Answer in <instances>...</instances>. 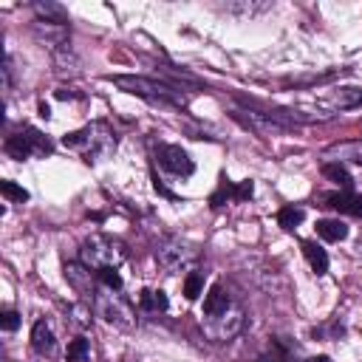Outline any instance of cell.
Wrapping results in <instances>:
<instances>
[{
	"label": "cell",
	"mask_w": 362,
	"mask_h": 362,
	"mask_svg": "<svg viewBox=\"0 0 362 362\" xmlns=\"http://www.w3.org/2000/svg\"><path fill=\"white\" fill-rule=\"evenodd\" d=\"M62 144L71 147V150H79L82 158L88 164L105 158L113 153L116 147V133L105 124V122H93V124H85L82 130H74V133H65L62 136Z\"/></svg>",
	"instance_id": "6da1fadb"
},
{
	"label": "cell",
	"mask_w": 362,
	"mask_h": 362,
	"mask_svg": "<svg viewBox=\"0 0 362 362\" xmlns=\"http://www.w3.org/2000/svg\"><path fill=\"white\" fill-rule=\"evenodd\" d=\"M79 260L93 272L119 269L127 260V246L122 240H116V238H107V235H90L79 246Z\"/></svg>",
	"instance_id": "7a4b0ae2"
},
{
	"label": "cell",
	"mask_w": 362,
	"mask_h": 362,
	"mask_svg": "<svg viewBox=\"0 0 362 362\" xmlns=\"http://www.w3.org/2000/svg\"><path fill=\"white\" fill-rule=\"evenodd\" d=\"M110 82L119 85L122 90L133 93V96H141V99H150V102H158V105L181 107L187 102L181 88L173 85V82H156V79H147V76H110Z\"/></svg>",
	"instance_id": "3957f363"
},
{
	"label": "cell",
	"mask_w": 362,
	"mask_h": 362,
	"mask_svg": "<svg viewBox=\"0 0 362 362\" xmlns=\"http://www.w3.org/2000/svg\"><path fill=\"white\" fill-rule=\"evenodd\" d=\"M93 303H96L99 317H102L107 325L122 328V331L136 328V311H133V305H130L127 300H122L116 291L105 288V291H99V294L93 297Z\"/></svg>",
	"instance_id": "277c9868"
},
{
	"label": "cell",
	"mask_w": 362,
	"mask_h": 362,
	"mask_svg": "<svg viewBox=\"0 0 362 362\" xmlns=\"http://www.w3.org/2000/svg\"><path fill=\"white\" fill-rule=\"evenodd\" d=\"M51 150H54V144L48 141V136H42L34 127H25V130H20V133L6 139V153L11 158H17V161L34 158V156H48Z\"/></svg>",
	"instance_id": "5b68a950"
},
{
	"label": "cell",
	"mask_w": 362,
	"mask_h": 362,
	"mask_svg": "<svg viewBox=\"0 0 362 362\" xmlns=\"http://www.w3.org/2000/svg\"><path fill=\"white\" fill-rule=\"evenodd\" d=\"M156 260L167 274H178L184 269H192L195 252L187 243H181L178 238H164L156 243Z\"/></svg>",
	"instance_id": "8992f818"
},
{
	"label": "cell",
	"mask_w": 362,
	"mask_h": 362,
	"mask_svg": "<svg viewBox=\"0 0 362 362\" xmlns=\"http://www.w3.org/2000/svg\"><path fill=\"white\" fill-rule=\"evenodd\" d=\"M243 322H246L243 308H240V305H229L223 314L206 317L204 331H206V337H209L212 342H229V339H235V337L243 331Z\"/></svg>",
	"instance_id": "52a82bcc"
},
{
	"label": "cell",
	"mask_w": 362,
	"mask_h": 362,
	"mask_svg": "<svg viewBox=\"0 0 362 362\" xmlns=\"http://www.w3.org/2000/svg\"><path fill=\"white\" fill-rule=\"evenodd\" d=\"M156 158H158V164H161L167 173H173V175H192V170H195L192 158H189L181 147H175V144H161V147L156 150Z\"/></svg>",
	"instance_id": "ba28073f"
},
{
	"label": "cell",
	"mask_w": 362,
	"mask_h": 362,
	"mask_svg": "<svg viewBox=\"0 0 362 362\" xmlns=\"http://www.w3.org/2000/svg\"><path fill=\"white\" fill-rule=\"evenodd\" d=\"M65 280L71 283V288L74 291H79V294H85V297H96L99 294V288H96V283H93V277H90V269L79 260V263H65Z\"/></svg>",
	"instance_id": "9c48e42d"
},
{
	"label": "cell",
	"mask_w": 362,
	"mask_h": 362,
	"mask_svg": "<svg viewBox=\"0 0 362 362\" xmlns=\"http://www.w3.org/2000/svg\"><path fill=\"white\" fill-rule=\"evenodd\" d=\"M322 201H325V206H331V209H337V212H342V215H362V195L359 192H328V195H322Z\"/></svg>",
	"instance_id": "30bf717a"
},
{
	"label": "cell",
	"mask_w": 362,
	"mask_h": 362,
	"mask_svg": "<svg viewBox=\"0 0 362 362\" xmlns=\"http://www.w3.org/2000/svg\"><path fill=\"white\" fill-rule=\"evenodd\" d=\"M31 348L40 354V356H51L57 351V339H54V331L45 320H37L34 328H31Z\"/></svg>",
	"instance_id": "8fae6325"
},
{
	"label": "cell",
	"mask_w": 362,
	"mask_h": 362,
	"mask_svg": "<svg viewBox=\"0 0 362 362\" xmlns=\"http://www.w3.org/2000/svg\"><path fill=\"white\" fill-rule=\"evenodd\" d=\"M325 158H334V161H351V164H359L362 167V141H339V144H331L325 150Z\"/></svg>",
	"instance_id": "7c38bea8"
},
{
	"label": "cell",
	"mask_w": 362,
	"mask_h": 362,
	"mask_svg": "<svg viewBox=\"0 0 362 362\" xmlns=\"http://www.w3.org/2000/svg\"><path fill=\"white\" fill-rule=\"evenodd\" d=\"M34 14H37L40 23H48V25H68V11H65L59 3L37 0V3H34Z\"/></svg>",
	"instance_id": "4fadbf2b"
},
{
	"label": "cell",
	"mask_w": 362,
	"mask_h": 362,
	"mask_svg": "<svg viewBox=\"0 0 362 362\" xmlns=\"http://www.w3.org/2000/svg\"><path fill=\"white\" fill-rule=\"evenodd\" d=\"M229 305H232V300H229L226 288H223L221 283L209 286V291H206V297H204V317H218V314H223Z\"/></svg>",
	"instance_id": "5bb4252c"
},
{
	"label": "cell",
	"mask_w": 362,
	"mask_h": 362,
	"mask_svg": "<svg viewBox=\"0 0 362 362\" xmlns=\"http://www.w3.org/2000/svg\"><path fill=\"white\" fill-rule=\"evenodd\" d=\"M328 105L337 110H348V107H359L362 105V88H337L328 93Z\"/></svg>",
	"instance_id": "9a60e30c"
},
{
	"label": "cell",
	"mask_w": 362,
	"mask_h": 362,
	"mask_svg": "<svg viewBox=\"0 0 362 362\" xmlns=\"http://www.w3.org/2000/svg\"><path fill=\"white\" fill-rule=\"evenodd\" d=\"M317 235L322 240L337 243V240H345L348 238V226L339 218H325V221H317Z\"/></svg>",
	"instance_id": "2e32d148"
},
{
	"label": "cell",
	"mask_w": 362,
	"mask_h": 362,
	"mask_svg": "<svg viewBox=\"0 0 362 362\" xmlns=\"http://www.w3.org/2000/svg\"><path fill=\"white\" fill-rule=\"evenodd\" d=\"M303 255H305L308 266L314 269V274H325V272H328V255H325V249H320L314 240H303Z\"/></svg>",
	"instance_id": "e0dca14e"
},
{
	"label": "cell",
	"mask_w": 362,
	"mask_h": 362,
	"mask_svg": "<svg viewBox=\"0 0 362 362\" xmlns=\"http://www.w3.org/2000/svg\"><path fill=\"white\" fill-rule=\"evenodd\" d=\"M65 320H68V325L76 328V331L90 328V305H88V303H71V305L65 308Z\"/></svg>",
	"instance_id": "ac0fdd59"
},
{
	"label": "cell",
	"mask_w": 362,
	"mask_h": 362,
	"mask_svg": "<svg viewBox=\"0 0 362 362\" xmlns=\"http://www.w3.org/2000/svg\"><path fill=\"white\" fill-rule=\"evenodd\" d=\"M51 59H54V65H57L59 74H76V71H79V59H76V54L71 51V45L54 48V51H51Z\"/></svg>",
	"instance_id": "d6986e66"
},
{
	"label": "cell",
	"mask_w": 362,
	"mask_h": 362,
	"mask_svg": "<svg viewBox=\"0 0 362 362\" xmlns=\"http://www.w3.org/2000/svg\"><path fill=\"white\" fill-rule=\"evenodd\" d=\"M322 175H325L328 181H334L337 187L351 189V181H354V178H351V173H348L339 161H325V164H322Z\"/></svg>",
	"instance_id": "ffe728a7"
},
{
	"label": "cell",
	"mask_w": 362,
	"mask_h": 362,
	"mask_svg": "<svg viewBox=\"0 0 362 362\" xmlns=\"http://www.w3.org/2000/svg\"><path fill=\"white\" fill-rule=\"evenodd\" d=\"M139 305H141L144 311H167L170 300H167V294H164V291H153V288H144V291L139 294Z\"/></svg>",
	"instance_id": "44dd1931"
},
{
	"label": "cell",
	"mask_w": 362,
	"mask_h": 362,
	"mask_svg": "<svg viewBox=\"0 0 362 362\" xmlns=\"http://www.w3.org/2000/svg\"><path fill=\"white\" fill-rule=\"evenodd\" d=\"M303 218H305V209H303V206H283V209L277 212V223H280L286 232L297 229V226L303 223Z\"/></svg>",
	"instance_id": "7402d4cb"
},
{
	"label": "cell",
	"mask_w": 362,
	"mask_h": 362,
	"mask_svg": "<svg viewBox=\"0 0 362 362\" xmlns=\"http://www.w3.org/2000/svg\"><path fill=\"white\" fill-rule=\"evenodd\" d=\"M88 356H90L88 339H85V337H74L71 345H68V351H65V359H68V362H88Z\"/></svg>",
	"instance_id": "603a6c76"
},
{
	"label": "cell",
	"mask_w": 362,
	"mask_h": 362,
	"mask_svg": "<svg viewBox=\"0 0 362 362\" xmlns=\"http://www.w3.org/2000/svg\"><path fill=\"white\" fill-rule=\"evenodd\" d=\"M226 201H235V184L229 181V178H223L221 184H218V189L212 192V198H209V204L218 209V206H223Z\"/></svg>",
	"instance_id": "cb8c5ba5"
},
{
	"label": "cell",
	"mask_w": 362,
	"mask_h": 362,
	"mask_svg": "<svg viewBox=\"0 0 362 362\" xmlns=\"http://www.w3.org/2000/svg\"><path fill=\"white\" fill-rule=\"evenodd\" d=\"M201 288H204V272L189 269V274H187V280H184V294H187V300H195V297L201 294Z\"/></svg>",
	"instance_id": "d4e9b609"
},
{
	"label": "cell",
	"mask_w": 362,
	"mask_h": 362,
	"mask_svg": "<svg viewBox=\"0 0 362 362\" xmlns=\"http://www.w3.org/2000/svg\"><path fill=\"white\" fill-rule=\"evenodd\" d=\"M0 192H3L6 201H11V204H23V201H28V189L17 187L14 181H0Z\"/></svg>",
	"instance_id": "484cf974"
},
{
	"label": "cell",
	"mask_w": 362,
	"mask_h": 362,
	"mask_svg": "<svg viewBox=\"0 0 362 362\" xmlns=\"http://www.w3.org/2000/svg\"><path fill=\"white\" fill-rule=\"evenodd\" d=\"M96 280H99L105 288H110V291H119V288H122V274H119L116 269H99V272H96Z\"/></svg>",
	"instance_id": "4316f807"
},
{
	"label": "cell",
	"mask_w": 362,
	"mask_h": 362,
	"mask_svg": "<svg viewBox=\"0 0 362 362\" xmlns=\"http://www.w3.org/2000/svg\"><path fill=\"white\" fill-rule=\"evenodd\" d=\"M3 90H6V96L11 93V85H14V59H11V54H6L3 57Z\"/></svg>",
	"instance_id": "83f0119b"
},
{
	"label": "cell",
	"mask_w": 362,
	"mask_h": 362,
	"mask_svg": "<svg viewBox=\"0 0 362 362\" xmlns=\"http://www.w3.org/2000/svg\"><path fill=\"white\" fill-rule=\"evenodd\" d=\"M263 8H269V3H229L226 6V11H243V14H257Z\"/></svg>",
	"instance_id": "f1b7e54d"
},
{
	"label": "cell",
	"mask_w": 362,
	"mask_h": 362,
	"mask_svg": "<svg viewBox=\"0 0 362 362\" xmlns=\"http://www.w3.org/2000/svg\"><path fill=\"white\" fill-rule=\"evenodd\" d=\"M0 325H3V331H17L20 314H17V311H3V314H0Z\"/></svg>",
	"instance_id": "f546056e"
},
{
	"label": "cell",
	"mask_w": 362,
	"mask_h": 362,
	"mask_svg": "<svg viewBox=\"0 0 362 362\" xmlns=\"http://www.w3.org/2000/svg\"><path fill=\"white\" fill-rule=\"evenodd\" d=\"M252 192H255V187H252L249 178L240 181V184H235V201H246V198H252Z\"/></svg>",
	"instance_id": "4dcf8cb0"
},
{
	"label": "cell",
	"mask_w": 362,
	"mask_h": 362,
	"mask_svg": "<svg viewBox=\"0 0 362 362\" xmlns=\"http://www.w3.org/2000/svg\"><path fill=\"white\" fill-rule=\"evenodd\" d=\"M82 93H74V90H68V88H59L57 90V99H79Z\"/></svg>",
	"instance_id": "1f68e13d"
},
{
	"label": "cell",
	"mask_w": 362,
	"mask_h": 362,
	"mask_svg": "<svg viewBox=\"0 0 362 362\" xmlns=\"http://www.w3.org/2000/svg\"><path fill=\"white\" fill-rule=\"evenodd\" d=\"M40 116H42V119H48V116H51V107H48L45 102H40Z\"/></svg>",
	"instance_id": "d6a6232c"
}]
</instances>
